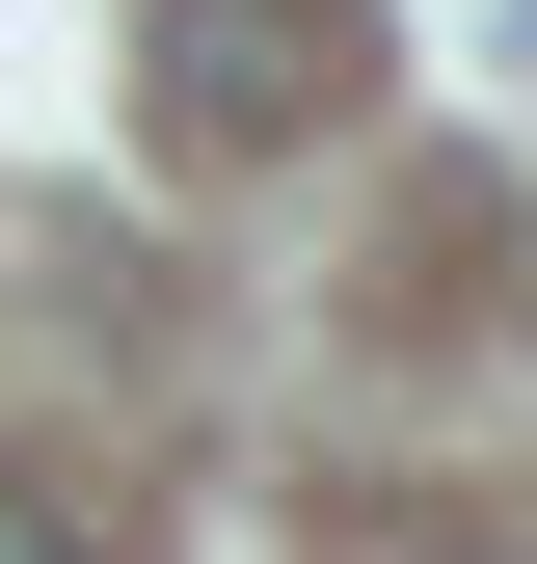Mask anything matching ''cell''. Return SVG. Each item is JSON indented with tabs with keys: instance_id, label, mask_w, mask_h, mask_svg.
<instances>
[{
	"instance_id": "6da1fadb",
	"label": "cell",
	"mask_w": 537,
	"mask_h": 564,
	"mask_svg": "<svg viewBox=\"0 0 537 564\" xmlns=\"http://www.w3.org/2000/svg\"><path fill=\"white\" fill-rule=\"evenodd\" d=\"M350 0H162V28H134V82H162V134L188 162H296L322 108H350Z\"/></svg>"
},
{
	"instance_id": "7a4b0ae2",
	"label": "cell",
	"mask_w": 537,
	"mask_h": 564,
	"mask_svg": "<svg viewBox=\"0 0 537 564\" xmlns=\"http://www.w3.org/2000/svg\"><path fill=\"white\" fill-rule=\"evenodd\" d=\"M0 564H81V511H28V484H0Z\"/></svg>"
}]
</instances>
